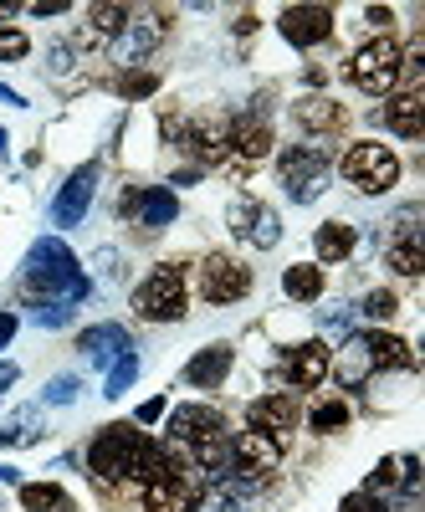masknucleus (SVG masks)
<instances>
[{
    "mask_svg": "<svg viewBox=\"0 0 425 512\" xmlns=\"http://www.w3.org/2000/svg\"><path fill=\"white\" fill-rule=\"evenodd\" d=\"M246 425H251V431H262V436H272L277 446H287L292 431H297V400L292 395H262V400H251L246 405Z\"/></svg>",
    "mask_w": 425,
    "mask_h": 512,
    "instance_id": "10",
    "label": "nucleus"
},
{
    "mask_svg": "<svg viewBox=\"0 0 425 512\" xmlns=\"http://www.w3.org/2000/svg\"><path fill=\"white\" fill-rule=\"evenodd\" d=\"M77 349L88 354L98 369H113L123 354L134 349V338H129V328H118V323H98V328L82 333V344H77Z\"/></svg>",
    "mask_w": 425,
    "mask_h": 512,
    "instance_id": "16",
    "label": "nucleus"
},
{
    "mask_svg": "<svg viewBox=\"0 0 425 512\" xmlns=\"http://www.w3.org/2000/svg\"><path fill=\"white\" fill-rule=\"evenodd\" d=\"M292 118L303 123L308 134H328V128H338V123H344V108H338V103H328V98H303V103L292 108Z\"/></svg>",
    "mask_w": 425,
    "mask_h": 512,
    "instance_id": "24",
    "label": "nucleus"
},
{
    "mask_svg": "<svg viewBox=\"0 0 425 512\" xmlns=\"http://www.w3.org/2000/svg\"><path fill=\"white\" fill-rule=\"evenodd\" d=\"M231 149L241 154V159H251V164H257V159H267L272 154V128H267V118H236L231 123Z\"/></svg>",
    "mask_w": 425,
    "mask_h": 512,
    "instance_id": "22",
    "label": "nucleus"
},
{
    "mask_svg": "<svg viewBox=\"0 0 425 512\" xmlns=\"http://www.w3.org/2000/svg\"><path fill=\"white\" fill-rule=\"evenodd\" d=\"M0 103H11V108H26V98H21V93H11L6 82H0Z\"/></svg>",
    "mask_w": 425,
    "mask_h": 512,
    "instance_id": "44",
    "label": "nucleus"
},
{
    "mask_svg": "<svg viewBox=\"0 0 425 512\" xmlns=\"http://www.w3.org/2000/svg\"><path fill=\"white\" fill-rule=\"evenodd\" d=\"M308 425H313L318 436H333V431H344V425H349V405H344V400H323V405H313Z\"/></svg>",
    "mask_w": 425,
    "mask_h": 512,
    "instance_id": "30",
    "label": "nucleus"
},
{
    "mask_svg": "<svg viewBox=\"0 0 425 512\" xmlns=\"http://www.w3.org/2000/svg\"><path fill=\"white\" fill-rule=\"evenodd\" d=\"M205 497V477L195 472V461H180L169 451L164 472L144 482V512H195Z\"/></svg>",
    "mask_w": 425,
    "mask_h": 512,
    "instance_id": "3",
    "label": "nucleus"
},
{
    "mask_svg": "<svg viewBox=\"0 0 425 512\" xmlns=\"http://www.w3.org/2000/svg\"><path fill=\"white\" fill-rule=\"evenodd\" d=\"M134 379H139V354L129 349V354H123V359L108 369V379H103V395H108V400L129 395V384H134Z\"/></svg>",
    "mask_w": 425,
    "mask_h": 512,
    "instance_id": "29",
    "label": "nucleus"
},
{
    "mask_svg": "<svg viewBox=\"0 0 425 512\" xmlns=\"http://www.w3.org/2000/svg\"><path fill=\"white\" fill-rule=\"evenodd\" d=\"M231 231H236L241 241H251V246H262V251H272V246L282 241L277 210L251 205V200H236V205H231Z\"/></svg>",
    "mask_w": 425,
    "mask_h": 512,
    "instance_id": "13",
    "label": "nucleus"
},
{
    "mask_svg": "<svg viewBox=\"0 0 425 512\" xmlns=\"http://www.w3.org/2000/svg\"><path fill=\"white\" fill-rule=\"evenodd\" d=\"M16 338V313H0V349H6Z\"/></svg>",
    "mask_w": 425,
    "mask_h": 512,
    "instance_id": "42",
    "label": "nucleus"
},
{
    "mask_svg": "<svg viewBox=\"0 0 425 512\" xmlns=\"http://www.w3.org/2000/svg\"><path fill=\"white\" fill-rule=\"evenodd\" d=\"M154 88H159V82H154L149 72H144V77H123V82H118V93H123V98H144V93H154Z\"/></svg>",
    "mask_w": 425,
    "mask_h": 512,
    "instance_id": "37",
    "label": "nucleus"
},
{
    "mask_svg": "<svg viewBox=\"0 0 425 512\" xmlns=\"http://www.w3.org/2000/svg\"><path fill=\"white\" fill-rule=\"evenodd\" d=\"M344 180L354 190H364V195H385L400 180V159L385 144H354L344 154Z\"/></svg>",
    "mask_w": 425,
    "mask_h": 512,
    "instance_id": "6",
    "label": "nucleus"
},
{
    "mask_svg": "<svg viewBox=\"0 0 425 512\" xmlns=\"http://www.w3.org/2000/svg\"><path fill=\"white\" fill-rule=\"evenodd\" d=\"M31 318H36L41 328H62V323H72V308H67V303H36Z\"/></svg>",
    "mask_w": 425,
    "mask_h": 512,
    "instance_id": "34",
    "label": "nucleus"
},
{
    "mask_svg": "<svg viewBox=\"0 0 425 512\" xmlns=\"http://www.w3.org/2000/svg\"><path fill=\"white\" fill-rule=\"evenodd\" d=\"M359 313H364L369 323H390V318L400 313V297H395L390 287H374V292L364 297V303H359Z\"/></svg>",
    "mask_w": 425,
    "mask_h": 512,
    "instance_id": "31",
    "label": "nucleus"
},
{
    "mask_svg": "<svg viewBox=\"0 0 425 512\" xmlns=\"http://www.w3.org/2000/svg\"><path fill=\"white\" fill-rule=\"evenodd\" d=\"M134 308H139V318H149V323H175V318H185V267H175V262L154 267V272L144 277V287L134 292Z\"/></svg>",
    "mask_w": 425,
    "mask_h": 512,
    "instance_id": "5",
    "label": "nucleus"
},
{
    "mask_svg": "<svg viewBox=\"0 0 425 512\" xmlns=\"http://www.w3.org/2000/svg\"><path fill=\"white\" fill-rule=\"evenodd\" d=\"M93 190H98V164L72 169V180L52 200V226H77L82 216H88V205H93Z\"/></svg>",
    "mask_w": 425,
    "mask_h": 512,
    "instance_id": "11",
    "label": "nucleus"
},
{
    "mask_svg": "<svg viewBox=\"0 0 425 512\" xmlns=\"http://www.w3.org/2000/svg\"><path fill=\"white\" fill-rule=\"evenodd\" d=\"M277 26L292 47H318V41L333 36V11L328 6H287Z\"/></svg>",
    "mask_w": 425,
    "mask_h": 512,
    "instance_id": "12",
    "label": "nucleus"
},
{
    "mask_svg": "<svg viewBox=\"0 0 425 512\" xmlns=\"http://www.w3.org/2000/svg\"><path fill=\"white\" fill-rule=\"evenodd\" d=\"M129 6H93L88 11V21H93V36H118L123 26H129Z\"/></svg>",
    "mask_w": 425,
    "mask_h": 512,
    "instance_id": "32",
    "label": "nucleus"
},
{
    "mask_svg": "<svg viewBox=\"0 0 425 512\" xmlns=\"http://www.w3.org/2000/svg\"><path fill=\"white\" fill-rule=\"evenodd\" d=\"M77 400V374H57L47 384V405H72Z\"/></svg>",
    "mask_w": 425,
    "mask_h": 512,
    "instance_id": "35",
    "label": "nucleus"
},
{
    "mask_svg": "<svg viewBox=\"0 0 425 512\" xmlns=\"http://www.w3.org/2000/svg\"><path fill=\"white\" fill-rule=\"evenodd\" d=\"M134 210H139V221L149 231H159V226H169V221L180 216V200H175V190H169V185H149V190H139Z\"/></svg>",
    "mask_w": 425,
    "mask_h": 512,
    "instance_id": "23",
    "label": "nucleus"
},
{
    "mask_svg": "<svg viewBox=\"0 0 425 512\" xmlns=\"http://www.w3.org/2000/svg\"><path fill=\"white\" fill-rule=\"evenodd\" d=\"M169 31L164 11H149V16H129V26H123V41H118V57L123 62H139L159 47V36Z\"/></svg>",
    "mask_w": 425,
    "mask_h": 512,
    "instance_id": "18",
    "label": "nucleus"
},
{
    "mask_svg": "<svg viewBox=\"0 0 425 512\" xmlns=\"http://www.w3.org/2000/svg\"><path fill=\"white\" fill-rule=\"evenodd\" d=\"M180 149L195 154L200 164H216V159L231 149V123H221V118H195L190 128H180Z\"/></svg>",
    "mask_w": 425,
    "mask_h": 512,
    "instance_id": "15",
    "label": "nucleus"
},
{
    "mask_svg": "<svg viewBox=\"0 0 425 512\" xmlns=\"http://www.w3.org/2000/svg\"><path fill=\"white\" fill-rule=\"evenodd\" d=\"M400 67H405V52L395 47L390 36H374L369 47L354 52V62H349V82H354L359 93H369V98H385L395 82H400Z\"/></svg>",
    "mask_w": 425,
    "mask_h": 512,
    "instance_id": "4",
    "label": "nucleus"
},
{
    "mask_svg": "<svg viewBox=\"0 0 425 512\" xmlns=\"http://www.w3.org/2000/svg\"><path fill=\"white\" fill-rule=\"evenodd\" d=\"M282 292L292 297V303H313V297L323 292V272L318 267H287L282 272Z\"/></svg>",
    "mask_w": 425,
    "mask_h": 512,
    "instance_id": "27",
    "label": "nucleus"
},
{
    "mask_svg": "<svg viewBox=\"0 0 425 512\" xmlns=\"http://www.w3.org/2000/svg\"><path fill=\"white\" fill-rule=\"evenodd\" d=\"M210 431H226L221 410H210V405H180L175 415H169V441L175 446H195Z\"/></svg>",
    "mask_w": 425,
    "mask_h": 512,
    "instance_id": "17",
    "label": "nucleus"
},
{
    "mask_svg": "<svg viewBox=\"0 0 425 512\" xmlns=\"http://www.w3.org/2000/svg\"><path fill=\"white\" fill-rule=\"evenodd\" d=\"M369 359H364V344H359V333L344 344V364H338V384H349V390H359V384L369 379Z\"/></svg>",
    "mask_w": 425,
    "mask_h": 512,
    "instance_id": "28",
    "label": "nucleus"
},
{
    "mask_svg": "<svg viewBox=\"0 0 425 512\" xmlns=\"http://www.w3.org/2000/svg\"><path fill=\"white\" fill-rule=\"evenodd\" d=\"M200 292L205 303H241V297L251 292V267H241L236 256H205L200 267Z\"/></svg>",
    "mask_w": 425,
    "mask_h": 512,
    "instance_id": "9",
    "label": "nucleus"
},
{
    "mask_svg": "<svg viewBox=\"0 0 425 512\" xmlns=\"http://www.w3.org/2000/svg\"><path fill=\"white\" fill-rule=\"evenodd\" d=\"M26 11H31V16H62V11H67V0H31Z\"/></svg>",
    "mask_w": 425,
    "mask_h": 512,
    "instance_id": "38",
    "label": "nucleus"
},
{
    "mask_svg": "<svg viewBox=\"0 0 425 512\" xmlns=\"http://www.w3.org/2000/svg\"><path fill=\"white\" fill-rule=\"evenodd\" d=\"M26 52H31L26 31H11V26H0V62H21Z\"/></svg>",
    "mask_w": 425,
    "mask_h": 512,
    "instance_id": "33",
    "label": "nucleus"
},
{
    "mask_svg": "<svg viewBox=\"0 0 425 512\" xmlns=\"http://www.w3.org/2000/svg\"><path fill=\"white\" fill-rule=\"evenodd\" d=\"M338 512H390V507L379 502L374 492H354V497H344V507H338Z\"/></svg>",
    "mask_w": 425,
    "mask_h": 512,
    "instance_id": "36",
    "label": "nucleus"
},
{
    "mask_svg": "<svg viewBox=\"0 0 425 512\" xmlns=\"http://www.w3.org/2000/svg\"><path fill=\"white\" fill-rule=\"evenodd\" d=\"M277 461H282V446L262 431H241L231 436V466H226V477L241 482V487H257L267 482V472H277Z\"/></svg>",
    "mask_w": 425,
    "mask_h": 512,
    "instance_id": "7",
    "label": "nucleus"
},
{
    "mask_svg": "<svg viewBox=\"0 0 425 512\" xmlns=\"http://www.w3.org/2000/svg\"><path fill=\"white\" fill-rule=\"evenodd\" d=\"M6 16H11V6H0V21H6Z\"/></svg>",
    "mask_w": 425,
    "mask_h": 512,
    "instance_id": "45",
    "label": "nucleus"
},
{
    "mask_svg": "<svg viewBox=\"0 0 425 512\" xmlns=\"http://www.w3.org/2000/svg\"><path fill=\"white\" fill-rule=\"evenodd\" d=\"M328 344H297V349H287V359H282V374H287V384L292 390H318V384L328 379Z\"/></svg>",
    "mask_w": 425,
    "mask_h": 512,
    "instance_id": "14",
    "label": "nucleus"
},
{
    "mask_svg": "<svg viewBox=\"0 0 425 512\" xmlns=\"http://www.w3.org/2000/svg\"><path fill=\"white\" fill-rule=\"evenodd\" d=\"M359 344H364L369 369H415L410 344H405V338H395V333H359Z\"/></svg>",
    "mask_w": 425,
    "mask_h": 512,
    "instance_id": "20",
    "label": "nucleus"
},
{
    "mask_svg": "<svg viewBox=\"0 0 425 512\" xmlns=\"http://www.w3.org/2000/svg\"><path fill=\"white\" fill-rule=\"evenodd\" d=\"M16 379H21V369H16V364H0V395H6Z\"/></svg>",
    "mask_w": 425,
    "mask_h": 512,
    "instance_id": "43",
    "label": "nucleus"
},
{
    "mask_svg": "<svg viewBox=\"0 0 425 512\" xmlns=\"http://www.w3.org/2000/svg\"><path fill=\"white\" fill-rule=\"evenodd\" d=\"M159 415H164V400H144L139 405V425H154Z\"/></svg>",
    "mask_w": 425,
    "mask_h": 512,
    "instance_id": "40",
    "label": "nucleus"
},
{
    "mask_svg": "<svg viewBox=\"0 0 425 512\" xmlns=\"http://www.w3.org/2000/svg\"><path fill=\"white\" fill-rule=\"evenodd\" d=\"M364 21H369V26H390V21H395V11H390V6H369V11H364Z\"/></svg>",
    "mask_w": 425,
    "mask_h": 512,
    "instance_id": "41",
    "label": "nucleus"
},
{
    "mask_svg": "<svg viewBox=\"0 0 425 512\" xmlns=\"http://www.w3.org/2000/svg\"><path fill=\"white\" fill-rule=\"evenodd\" d=\"M226 374H231V344H210L185 364V384H195V390H216Z\"/></svg>",
    "mask_w": 425,
    "mask_h": 512,
    "instance_id": "21",
    "label": "nucleus"
},
{
    "mask_svg": "<svg viewBox=\"0 0 425 512\" xmlns=\"http://www.w3.org/2000/svg\"><path fill=\"white\" fill-rule=\"evenodd\" d=\"M313 246H318L323 262H344V256L354 251V226H344V221H328V226H318Z\"/></svg>",
    "mask_w": 425,
    "mask_h": 512,
    "instance_id": "26",
    "label": "nucleus"
},
{
    "mask_svg": "<svg viewBox=\"0 0 425 512\" xmlns=\"http://www.w3.org/2000/svg\"><path fill=\"white\" fill-rule=\"evenodd\" d=\"M144 441H149V436L139 431V425H103L98 441L88 446V472H93V482H103V487L129 482L134 466H139Z\"/></svg>",
    "mask_w": 425,
    "mask_h": 512,
    "instance_id": "2",
    "label": "nucleus"
},
{
    "mask_svg": "<svg viewBox=\"0 0 425 512\" xmlns=\"http://www.w3.org/2000/svg\"><path fill=\"white\" fill-rule=\"evenodd\" d=\"M21 507H26V512H77L72 497H67L57 482H26V487H21Z\"/></svg>",
    "mask_w": 425,
    "mask_h": 512,
    "instance_id": "25",
    "label": "nucleus"
},
{
    "mask_svg": "<svg viewBox=\"0 0 425 512\" xmlns=\"http://www.w3.org/2000/svg\"><path fill=\"white\" fill-rule=\"evenodd\" d=\"M282 185H287V195H292L297 205L318 200L323 185H328V149H318V144L287 149V154H282Z\"/></svg>",
    "mask_w": 425,
    "mask_h": 512,
    "instance_id": "8",
    "label": "nucleus"
},
{
    "mask_svg": "<svg viewBox=\"0 0 425 512\" xmlns=\"http://www.w3.org/2000/svg\"><path fill=\"white\" fill-rule=\"evenodd\" d=\"M21 282L36 303H82L88 297V277H82L77 256L57 241V236H41L31 251H26V267H21Z\"/></svg>",
    "mask_w": 425,
    "mask_h": 512,
    "instance_id": "1",
    "label": "nucleus"
},
{
    "mask_svg": "<svg viewBox=\"0 0 425 512\" xmlns=\"http://www.w3.org/2000/svg\"><path fill=\"white\" fill-rule=\"evenodd\" d=\"M379 123H385L390 134H400V139H420L425 134V98L415 88L400 93V98H390L385 108H379Z\"/></svg>",
    "mask_w": 425,
    "mask_h": 512,
    "instance_id": "19",
    "label": "nucleus"
},
{
    "mask_svg": "<svg viewBox=\"0 0 425 512\" xmlns=\"http://www.w3.org/2000/svg\"><path fill=\"white\" fill-rule=\"evenodd\" d=\"M323 328H328V333H349V308H344V313H338V308L323 313Z\"/></svg>",
    "mask_w": 425,
    "mask_h": 512,
    "instance_id": "39",
    "label": "nucleus"
}]
</instances>
